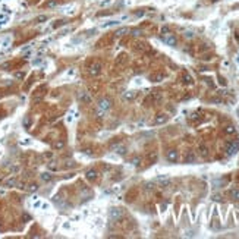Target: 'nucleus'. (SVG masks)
<instances>
[{
	"instance_id": "nucleus-12",
	"label": "nucleus",
	"mask_w": 239,
	"mask_h": 239,
	"mask_svg": "<svg viewBox=\"0 0 239 239\" xmlns=\"http://www.w3.org/2000/svg\"><path fill=\"white\" fill-rule=\"evenodd\" d=\"M87 178H88V179H91V180H92V179H95V178H97V173H95V172H94V170H90V172H88V173H87Z\"/></svg>"
},
{
	"instance_id": "nucleus-9",
	"label": "nucleus",
	"mask_w": 239,
	"mask_h": 239,
	"mask_svg": "<svg viewBox=\"0 0 239 239\" xmlns=\"http://www.w3.org/2000/svg\"><path fill=\"white\" fill-rule=\"evenodd\" d=\"M167 121V116L164 114H158V117H156V123H164Z\"/></svg>"
},
{
	"instance_id": "nucleus-2",
	"label": "nucleus",
	"mask_w": 239,
	"mask_h": 239,
	"mask_svg": "<svg viewBox=\"0 0 239 239\" xmlns=\"http://www.w3.org/2000/svg\"><path fill=\"white\" fill-rule=\"evenodd\" d=\"M100 70H101V63L95 62V63H92V65L90 66L88 72H90V75H92V76H97V75L100 74Z\"/></svg>"
},
{
	"instance_id": "nucleus-17",
	"label": "nucleus",
	"mask_w": 239,
	"mask_h": 239,
	"mask_svg": "<svg viewBox=\"0 0 239 239\" xmlns=\"http://www.w3.org/2000/svg\"><path fill=\"white\" fill-rule=\"evenodd\" d=\"M44 21H47V16H45V15H40V16L37 18V22H44Z\"/></svg>"
},
{
	"instance_id": "nucleus-24",
	"label": "nucleus",
	"mask_w": 239,
	"mask_h": 239,
	"mask_svg": "<svg viewBox=\"0 0 239 239\" xmlns=\"http://www.w3.org/2000/svg\"><path fill=\"white\" fill-rule=\"evenodd\" d=\"M132 163H134V164H138V163H139V158H134Z\"/></svg>"
},
{
	"instance_id": "nucleus-26",
	"label": "nucleus",
	"mask_w": 239,
	"mask_h": 239,
	"mask_svg": "<svg viewBox=\"0 0 239 239\" xmlns=\"http://www.w3.org/2000/svg\"><path fill=\"white\" fill-rule=\"evenodd\" d=\"M213 2H217V0H213Z\"/></svg>"
},
{
	"instance_id": "nucleus-7",
	"label": "nucleus",
	"mask_w": 239,
	"mask_h": 239,
	"mask_svg": "<svg viewBox=\"0 0 239 239\" xmlns=\"http://www.w3.org/2000/svg\"><path fill=\"white\" fill-rule=\"evenodd\" d=\"M157 182L164 188V186H167V185H169L170 183V180H169V178H163V176H160V178H157Z\"/></svg>"
},
{
	"instance_id": "nucleus-25",
	"label": "nucleus",
	"mask_w": 239,
	"mask_h": 239,
	"mask_svg": "<svg viewBox=\"0 0 239 239\" xmlns=\"http://www.w3.org/2000/svg\"><path fill=\"white\" fill-rule=\"evenodd\" d=\"M185 35H186V38H191V37H192V32H186Z\"/></svg>"
},
{
	"instance_id": "nucleus-13",
	"label": "nucleus",
	"mask_w": 239,
	"mask_h": 239,
	"mask_svg": "<svg viewBox=\"0 0 239 239\" xmlns=\"http://www.w3.org/2000/svg\"><path fill=\"white\" fill-rule=\"evenodd\" d=\"M195 160V156H194V153H189L188 156H186V163H192Z\"/></svg>"
},
{
	"instance_id": "nucleus-15",
	"label": "nucleus",
	"mask_w": 239,
	"mask_h": 239,
	"mask_svg": "<svg viewBox=\"0 0 239 239\" xmlns=\"http://www.w3.org/2000/svg\"><path fill=\"white\" fill-rule=\"evenodd\" d=\"M134 97H135V92H132V91L128 92V94H125V98H126V100H132Z\"/></svg>"
},
{
	"instance_id": "nucleus-23",
	"label": "nucleus",
	"mask_w": 239,
	"mask_h": 239,
	"mask_svg": "<svg viewBox=\"0 0 239 239\" xmlns=\"http://www.w3.org/2000/svg\"><path fill=\"white\" fill-rule=\"evenodd\" d=\"M15 76H16V78H23V74L18 72V74H15Z\"/></svg>"
},
{
	"instance_id": "nucleus-1",
	"label": "nucleus",
	"mask_w": 239,
	"mask_h": 239,
	"mask_svg": "<svg viewBox=\"0 0 239 239\" xmlns=\"http://www.w3.org/2000/svg\"><path fill=\"white\" fill-rule=\"evenodd\" d=\"M238 150H239L238 142H227V145H226V154L227 156H233Z\"/></svg>"
},
{
	"instance_id": "nucleus-3",
	"label": "nucleus",
	"mask_w": 239,
	"mask_h": 239,
	"mask_svg": "<svg viewBox=\"0 0 239 239\" xmlns=\"http://www.w3.org/2000/svg\"><path fill=\"white\" fill-rule=\"evenodd\" d=\"M109 216H110V219H113V220H119L122 217V211L119 210V208H113L110 213H109Z\"/></svg>"
},
{
	"instance_id": "nucleus-6",
	"label": "nucleus",
	"mask_w": 239,
	"mask_h": 239,
	"mask_svg": "<svg viewBox=\"0 0 239 239\" xmlns=\"http://www.w3.org/2000/svg\"><path fill=\"white\" fill-rule=\"evenodd\" d=\"M164 43L166 44H169V45H175L176 44V37L175 35H169V37H164Z\"/></svg>"
},
{
	"instance_id": "nucleus-16",
	"label": "nucleus",
	"mask_w": 239,
	"mask_h": 239,
	"mask_svg": "<svg viewBox=\"0 0 239 239\" xmlns=\"http://www.w3.org/2000/svg\"><path fill=\"white\" fill-rule=\"evenodd\" d=\"M225 132H226V134H235V128H233V126H226Z\"/></svg>"
},
{
	"instance_id": "nucleus-14",
	"label": "nucleus",
	"mask_w": 239,
	"mask_h": 239,
	"mask_svg": "<svg viewBox=\"0 0 239 239\" xmlns=\"http://www.w3.org/2000/svg\"><path fill=\"white\" fill-rule=\"evenodd\" d=\"M28 191H30V192H35V191L38 189V186L35 185V183H31V185H28V188H27Z\"/></svg>"
},
{
	"instance_id": "nucleus-18",
	"label": "nucleus",
	"mask_w": 239,
	"mask_h": 239,
	"mask_svg": "<svg viewBox=\"0 0 239 239\" xmlns=\"http://www.w3.org/2000/svg\"><path fill=\"white\" fill-rule=\"evenodd\" d=\"M15 183H16V180H15V179H9V180L6 182V186H9V188H10V186H13Z\"/></svg>"
},
{
	"instance_id": "nucleus-19",
	"label": "nucleus",
	"mask_w": 239,
	"mask_h": 239,
	"mask_svg": "<svg viewBox=\"0 0 239 239\" xmlns=\"http://www.w3.org/2000/svg\"><path fill=\"white\" fill-rule=\"evenodd\" d=\"M62 147H63V142L62 141H57L56 144H54V148H62Z\"/></svg>"
},
{
	"instance_id": "nucleus-11",
	"label": "nucleus",
	"mask_w": 239,
	"mask_h": 239,
	"mask_svg": "<svg viewBox=\"0 0 239 239\" xmlns=\"http://www.w3.org/2000/svg\"><path fill=\"white\" fill-rule=\"evenodd\" d=\"M200 153H201V156H204V157H207V153H208V150H207V147H205V145H200Z\"/></svg>"
},
{
	"instance_id": "nucleus-22",
	"label": "nucleus",
	"mask_w": 239,
	"mask_h": 239,
	"mask_svg": "<svg viewBox=\"0 0 239 239\" xmlns=\"http://www.w3.org/2000/svg\"><path fill=\"white\" fill-rule=\"evenodd\" d=\"M161 78H163V75H156V76H151V79H157V81H158V79H161Z\"/></svg>"
},
{
	"instance_id": "nucleus-8",
	"label": "nucleus",
	"mask_w": 239,
	"mask_h": 239,
	"mask_svg": "<svg viewBox=\"0 0 239 239\" xmlns=\"http://www.w3.org/2000/svg\"><path fill=\"white\" fill-rule=\"evenodd\" d=\"M230 197L233 198V200H236V201H239V189H230Z\"/></svg>"
},
{
	"instance_id": "nucleus-20",
	"label": "nucleus",
	"mask_w": 239,
	"mask_h": 239,
	"mask_svg": "<svg viewBox=\"0 0 239 239\" xmlns=\"http://www.w3.org/2000/svg\"><path fill=\"white\" fill-rule=\"evenodd\" d=\"M145 189L147 191H151V189H154V185L153 183H145Z\"/></svg>"
},
{
	"instance_id": "nucleus-4",
	"label": "nucleus",
	"mask_w": 239,
	"mask_h": 239,
	"mask_svg": "<svg viewBox=\"0 0 239 239\" xmlns=\"http://www.w3.org/2000/svg\"><path fill=\"white\" fill-rule=\"evenodd\" d=\"M166 157H167V160H169V161H176L178 160V151L176 150H169Z\"/></svg>"
},
{
	"instance_id": "nucleus-5",
	"label": "nucleus",
	"mask_w": 239,
	"mask_h": 239,
	"mask_svg": "<svg viewBox=\"0 0 239 239\" xmlns=\"http://www.w3.org/2000/svg\"><path fill=\"white\" fill-rule=\"evenodd\" d=\"M98 107H100L101 110H107V109H110V101H109L107 98H104V100H100V103H98Z\"/></svg>"
},
{
	"instance_id": "nucleus-10",
	"label": "nucleus",
	"mask_w": 239,
	"mask_h": 239,
	"mask_svg": "<svg viewBox=\"0 0 239 239\" xmlns=\"http://www.w3.org/2000/svg\"><path fill=\"white\" fill-rule=\"evenodd\" d=\"M41 179L44 180V182H49V180H52V175L50 173H41Z\"/></svg>"
},
{
	"instance_id": "nucleus-21",
	"label": "nucleus",
	"mask_w": 239,
	"mask_h": 239,
	"mask_svg": "<svg viewBox=\"0 0 239 239\" xmlns=\"http://www.w3.org/2000/svg\"><path fill=\"white\" fill-rule=\"evenodd\" d=\"M167 32H169V28H167V27H163V30H161V34H163V35H167Z\"/></svg>"
}]
</instances>
